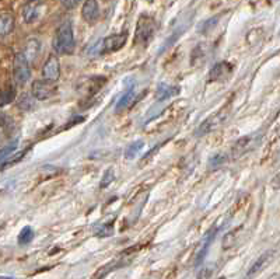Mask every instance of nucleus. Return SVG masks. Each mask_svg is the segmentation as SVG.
<instances>
[{
	"label": "nucleus",
	"instance_id": "obj_23",
	"mask_svg": "<svg viewBox=\"0 0 280 279\" xmlns=\"http://www.w3.org/2000/svg\"><path fill=\"white\" fill-rule=\"evenodd\" d=\"M216 271V264H208L197 272L196 279H210Z\"/></svg>",
	"mask_w": 280,
	"mask_h": 279
},
{
	"label": "nucleus",
	"instance_id": "obj_13",
	"mask_svg": "<svg viewBox=\"0 0 280 279\" xmlns=\"http://www.w3.org/2000/svg\"><path fill=\"white\" fill-rule=\"evenodd\" d=\"M233 72V65L228 62H218L212 68V70L209 73V80L210 82H217L226 79L228 74Z\"/></svg>",
	"mask_w": 280,
	"mask_h": 279
},
{
	"label": "nucleus",
	"instance_id": "obj_29",
	"mask_svg": "<svg viewBox=\"0 0 280 279\" xmlns=\"http://www.w3.org/2000/svg\"><path fill=\"white\" fill-rule=\"evenodd\" d=\"M82 0H61V3H62V6L65 9H67V10H73V9H76L77 6H79V3H80Z\"/></svg>",
	"mask_w": 280,
	"mask_h": 279
},
{
	"label": "nucleus",
	"instance_id": "obj_11",
	"mask_svg": "<svg viewBox=\"0 0 280 279\" xmlns=\"http://www.w3.org/2000/svg\"><path fill=\"white\" fill-rule=\"evenodd\" d=\"M216 234H217V228H213V229H210L208 233H206V236L203 237L202 246H200V248H199V251H197V254H196L195 267H199V265L203 262V259L206 258V256H208V253H209V248H210V246H212V243L215 241Z\"/></svg>",
	"mask_w": 280,
	"mask_h": 279
},
{
	"label": "nucleus",
	"instance_id": "obj_12",
	"mask_svg": "<svg viewBox=\"0 0 280 279\" xmlns=\"http://www.w3.org/2000/svg\"><path fill=\"white\" fill-rule=\"evenodd\" d=\"M82 16L86 23L95 24L100 19V6L97 0H86L82 9Z\"/></svg>",
	"mask_w": 280,
	"mask_h": 279
},
{
	"label": "nucleus",
	"instance_id": "obj_8",
	"mask_svg": "<svg viewBox=\"0 0 280 279\" xmlns=\"http://www.w3.org/2000/svg\"><path fill=\"white\" fill-rule=\"evenodd\" d=\"M128 40V32L124 31L121 34H112L109 37H107L101 42V48L100 52H116L124 48Z\"/></svg>",
	"mask_w": 280,
	"mask_h": 279
},
{
	"label": "nucleus",
	"instance_id": "obj_19",
	"mask_svg": "<svg viewBox=\"0 0 280 279\" xmlns=\"http://www.w3.org/2000/svg\"><path fill=\"white\" fill-rule=\"evenodd\" d=\"M228 157L227 155H224V153H216L215 156H212L210 159H209L208 164L209 168L210 170H213V168H218V167H221L223 164H226L227 163Z\"/></svg>",
	"mask_w": 280,
	"mask_h": 279
},
{
	"label": "nucleus",
	"instance_id": "obj_18",
	"mask_svg": "<svg viewBox=\"0 0 280 279\" xmlns=\"http://www.w3.org/2000/svg\"><path fill=\"white\" fill-rule=\"evenodd\" d=\"M34 236H35V233H34L31 226H25V228L21 229L20 234L17 237V241H19L20 246H27V244H30L32 240H34Z\"/></svg>",
	"mask_w": 280,
	"mask_h": 279
},
{
	"label": "nucleus",
	"instance_id": "obj_14",
	"mask_svg": "<svg viewBox=\"0 0 280 279\" xmlns=\"http://www.w3.org/2000/svg\"><path fill=\"white\" fill-rule=\"evenodd\" d=\"M179 93H181V89H179V87L171 86V84H166V83H161V84H158V87H157V100H158V101H166V100H170L171 97L178 95Z\"/></svg>",
	"mask_w": 280,
	"mask_h": 279
},
{
	"label": "nucleus",
	"instance_id": "obj_5",
	"mask_svg": "<svg viewBox=\"0 0 280 279\" xmlns=\"http://www.w3.org/2000/svg\"><path fill=\"white\" fill-rule=\"evenodd\" d=\"M56 86L53 84V82H49V80H35L32 83V95L35 100H40V101H43V100H48L55 95L56 93Z\"/></svg>",
	"mask_w": 280,
	"mask_h": 279
},
{
	"label": "nucleus",
	"instance_id": "obj_4",
	"mask_svg": "<svg viewBox=\"0 0 280 279\" xmlns=\"http://www.w3.org/2000/svg\"><path fill=\"white\" fill-rule=\"evenodd\" d=\"M226 121H227L226 111H221V113H217L216 115H212V116H209L208 119H205L202 124L197 126L195 135L196 136H203V135L210 134V132L218 129Z\"/></svg>",
	"mask_w": 280,
	"mask_h": 279
},
{
	"label": "nucleus",
	"instance_id": "obj_6",
	"mask_svg": "<svg viewBox=\"0 0 280 279\" xmlns=\"http://www.w3.org/2000/svg\"><path fill=\"white\" fill-rule=\"evenodd\" d=\"M45 3L42 0H28L22 7V20L27 24H32L41 17Z\"/></svg>",
	"mask_w": 280,
	"mask_h": 279
},
{
	"label": "nucleus",
	"instance_id": "obj_2",
	"mask_svg": "<svg viewBox=\"0 0 280 279\" xmlns=\"http://www.w3.org/2000/svg\"><path fill=\"white\" fill-rule=\"evenodd\" d=\"M156 21L153 20L151 17H149L146 14L140 16V19L137 21V25H136L135 44L146 46L150 42V40L153 38V35L156 32Z\"/></svg>",
	"mask_w": 280,
	"mask_h": 279
},
{
	"label": "nucleus",
	"instance_id": "obj_21",
	"mask_svg": "<svg viewBox=\"0 0 280 279\" xmlns=\"http://www.w3.org/2000/svg\"><path fill=\"white\" fill-rule=\"evenodd\" d=\"M16 149H17V140H14L7 146H4L3 149H0V164L4 163L7 160V157L13 155V152H16Z\"/></svg>",
	"mask_w": 280,
	"mask_h": 279
},
{
	"label": "nucleus",
	"instance_id": "obj_7",
	"mask_svg": "<svg viewBox=\"0 0 280 279\" xmlns=\"http://www.w3.org/2000/svg\"><path fill=\"white\" fill-rule=\"evenodd\" d=\"M258 140H259V134L248 135V136H244V138L238 139V140L234 143L233 150H231L233 157H239V156L248 153L249 150H252V149L257 146Z\"/></svg>",
	"mask_w": 280,
	"mask_h": 279
},
{
	"label": "nucleus",
	"instance_id": "obj_24",
	"mask_svg": "<svg viewBox=\"0 0 280 279\" xmlns=\"http://www.w3.org/2000/svg\"><path fill=\"white\" fill-rule=\"evenodd\" d=\"M95 234L98 237H109L114 234V225L112 223H107V225H103L100 229H97Z\"/></svg>",
	"mask_w": 280,
	"mask_h": 279
},
{
	"label": "nucleus",
	"instance_id": "obj_31",
	"mask_svg": "<svg viewBox=\"0 0 280 279\" xmlns=\"http://www.w3.org/2000/svg\"><path fill=\"white\" fill-rule=\"evenodd\" d=\"M218 279H226V278H224V277H221V278H218Z\"/></svg>",
	"mask_w": 280,
	"mask_h": 279
},
{
	"label": "nucleus",
	"instance_id": "obj_28",
	"mask_svg": "<svg viewBox=\"0 0 280 279\" xmlns=\"http://www.w3.org/2000/svg\"><path fill=\"white\" fill-rule=\"evenodd\" d=\"M30 149H31V147H27L25 150H21V152H19V153L14 156L13 159H10V160H6V162H4V163H6V165H11V164H14V163H17V162H20L21 159L27 155V152H28Z\"/></svg>",
	"mask_w": 280,
	"mask_h": 279
},
{
	"label": "nucleus",
	"instance_id": "obj_1",
	"mask_svg": "<svg viewBox=\"0 0 280 279\" xmlns=\"http://www.w3.org/2000/svg\"><path fill=\"white\" fill-rule=\"evenodd\" d=\"M53 49L58 53H73L74 51V35H73V27L70 21H65L56 30L55 38H53Z\"/></svg>",
	"mask_w": 280,
	"mask_h": 279
},
{
	"label": "nucleus",
	"instance_id": "obj_15",
	"mask_svg": "<svg viewBox=\"0 0 280 279\" xmlns=\"http://www.w3.org/2000/svg\"><path fill=\"white\" fill-rule=\"evenodd\" d=\"M14 24H16V21L11 14L9 13L0 14V38L7 37L9 34H11L14 30Z\"/></svg>",
	"mask_w": 280,
	"mask_h": 279
},
{
	"label": "nucleus",
	"instance_id": "obj_20",
	"mask_svg": "<svg viewBox=\"0 0 280 279\" xmlns=\"http://www.w3.org/2000/svg\"><path fill=\"white\" fill-rule=\"evenodd\" d=\"M34 105H35V98L31 97L30 94L24 93L21 94L20 98H19V107H20L21 110H25V111H30L34 108Z\"/></svg>",
	"mask_w": 280,
	"mask_h": 279
},
{
	"label": "nucleus",
	"instance_id": "obj_16",
	"mask_svg": "<svg viewBox=\"0 0 280 279\" xmlns=\"http://www.w3.org/2000/svg\"><path fill=\"white\" fill-rule=\"evenodd\" d=\"M135 89H133V86H130L129 90L119 98V101L116 104V111L119 113V111H124L126 108H129L133 104V101H135Z\"/></svg>",
	"mask_w": 280,
	"mask_h": 279
},
{
	"label": "nucleus",
	"instance_id": "obj_22",
	"mask_svg": "<svg viewBox=\"0 0 280 279\" xmlns=\"http://www.w3.org/2000/svg\"><path fill=\"white\" fill-rule=\"evenodd\" d=\"M115 180V170L112 167L107 168L104 171V176L100 181V188H107V186H111V183Z\"/></svg>",
	"mask_w": 280,
	"mask_h": 279
},
{
	"label": "nucleus",
	"instance_id": "obj_10",
	"mask_svg": "<svg viewBox=\"0 0 280 279\" xmlns=\"http://www.w3.org/2000/svg\"><path fill=\"white\" fill-rule=\"evenodd\" d=\"M42 74H43V79L45 80H49V82H56L61 76V63L58 56L51 55L46 62L43 63V68H42Z\"/></svg>",
	"mask_w": 280,
	"mask_h": 279
},
{
	"label": "nucleus",
	"instance_id": "obj_30",
	"mask_svg": "<svg viewBox=\"0 0 280 279\" xmlns=\"http://www.w3.org/2000/svg\"><path fill=\"white\" fill-rule=\"evenodd\" d=\"M0 279H16V278H13V277H0Z\"/></svg>",
	"mask_w": 280,
	"mask_h": 279
},
{
	"label": "nucleus",
	"instance_id": "obj_9",
	"mask_svg": "<svg viewBox=\"0 0 280 279\" xmlns=\"http://www.w3.org/2000/svg\"><path fill=\"white\" fill-rule=\"evenodd\" d=\"M273 258H275V251H273V250L265 251L259 258L257 259V261L251 265V268H249L248 272H247V278L252 279L255 278L257 275H259L260 272L273 261Z\"/></svg>",
	"mask_w": 280,
	"mask_h": 279
},
{
	"label": "nucleus",
	"instance_id": "obj_25",
	"mask_svg": "<svg viewBox=\"0 0 280 279\" xmlns=\"http://www.w3.org/2000/svg\"><path fill=\"white\" fill-rule=\"evenodd\" d=\"M14 95H16L14 89H9L6 93H3L1 95H0V105H3V104H7V103H10V101H13Z\"/></svg>",
	"mask_w": 280,
	"mask_h": 279
},
{
	"label": "nucleus",
	"instance_id": "obj_3",
	"mask_svg": "<svg viewBox=\"0 0 280 279\" xmlns=\"http://www.w3.org/2000/svg\"><path fill=\"white\" fill-rule=\"evenodd\" d=\"M13 77L14 82L19 86H24L31 77V69H30V62L24 53H17L14 58V65H13Z\"/></svg>",
	"mask_w": 280,
	"mask_h": 279
},
{
	"label": "nucleus",
	"instance_id": "obj_26",
	"mask_svg": "<svg viewBox=\"0 0 280 279\" xmlns=\"http://www.w3.org/2000/svg\"><path fill=\"white\" fill-rule=\"evenodd\" d=\"M40 46H41V45H40V41H38V40H30L27 48H28V51H30L28 53H31L32 55V58H35L37 53L40 52Z\"/></svg>",
	"mask_w": 280,
	"mask_h": 279
},
{
	"label": "nucleus",
	"instance_id": "obj_27",
	"mask_svg": "<svg viewBox=\"0 0 280 279\" xmlns=\"http://www.w3.org/2000/svg\"><path fill=\"white\" fill-rule=\"evenodd\" d=\"M11 125H13V119L6 113L0 111V126L4 128V129H9Z\"/></svg>",
	"mask_w": 280,
	"mask_h": 279
},
{
	"label": "nucleus",
	"instance_id": "obj_17",
	"mask_svg": "<svg viewBox=\"0 0 280 279\" xmlns=\"http://www.w3.org/2000/svg\"><path fill=\"white\" fill-rule=\"evenodd\" d=\"M143 147H145V142H143V140L132 142L130 145L126 147V150H125V159H126V160H133V159H136V156L142 152Z\"/></svg>",
	"mask_w": 280,
	"mask_h": 279
}]
</instances>
